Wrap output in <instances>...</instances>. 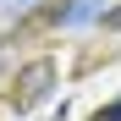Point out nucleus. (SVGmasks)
<instances>
[{
	"label": "nucleus",
	"instance_id": "nucleus-1",
	"mask_svg": "<svg viewBox=\"0 0 121 121\" xmlns=\"http://www.w3.org/2000/svg\"><path fill=\"white\" fill-rule=\"evenodd\" d=\"M55 88V60H28L22 72H17V88H11V110H39Z\"/></svg>",
	"mask_w": 121,
	"mask_h": 121
},
{
	"label": "nucleus",
	"instance_id": "nucleus-2",
	"mask_svg": "<svg viewBox=\"0 0 121 121\" xmlns=\"http://www.w3.org/2000/svg\"><path fill=\"white\" fill-rule=\"evenodd\" d=\"M105 28H121V6H116V11H105Z\"/></svg>",
	"mask_w": 121,
	"mask_h": 121
},
{
	"label": "nucleus",
	"instance_id": "nucleus-3",
	"mask_svg": "<svg viewBox=\"0 0 121 121\" xmlns=\"http://www.w3.org/2000/svg\"><path fill=\"white\" fill-rule=\"evenodd\" d=\"M99 121H121V105H110V110H105V116H99Z\"/></svg>",
	"mask_w": 121,
	"mask_h": 121
}]
</instances>
